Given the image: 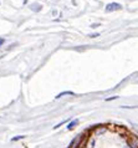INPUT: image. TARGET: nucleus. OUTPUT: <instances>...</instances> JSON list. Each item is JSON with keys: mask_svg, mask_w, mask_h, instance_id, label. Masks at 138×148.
I'll return each mask as SVG.
<instances>
[{"mask_svg": "<svg viewBox=\"0 0 138 148\" xmlns=\"http://www.w3.org/2000/svg\"><path fill=\"white\" fill-rule=\"evenodd\" d=\"M24 138V136H16V137H14L11 141H19V139H23Z\"/></svg>", "mask_w": 138, "mask_h": 148, "instance_id": "obj_8", "label": "nucleus"}, {"mask_svg": "<svg viewBox=\"0 0 138 148\" xmlns=\"http://www.w3.org/2000/svg\"><path fill=\"white\" fill-rule=\"evenodd\" d=\"M128 146L131 148H138V138L136 136H132V137L128 139Z\"/></svg>", "mask_w": 138, "mask_h": 148, "instance_id": "obj_3", "label": "nucleus"}, {"mask_svg": "<svg viewBox=\"0 0 138 148\" xmlns=\"http://www.w3.org/2000/svg\"><path fill=\"white\" fill-rule=\"evenodd\" d=\"M117 96H112V97H109V98H106V101H113V100H117Z\"/></svg>", "mask_w": 138, "mask_h": 148, "instance_id": "obj_10", "label": "nucleus"}, {"mask_svg": "<svg viewBox=\"0 0 138 148\" xmlns=\"http://www.w3.org/2000/svg\"><path fill=\"white\" fill-rule=\"evenodd\" d=\"M74 92L72 91H64V92H61V93H59L57 96H56V100H57V98H61V97H64V96H74Z\"/></svg>", "mask_w": 138, "mask_h": 148, "instance_id": "obj_7", "label": "nucleus"}, {"mask_svg": "<svg viewBox=\"0 0 138 148\" xmlns=\"http://www.w3.org/2000/svg\"><path fill=\"white\" fill-rule=\"evenodd\" d=\"M122 9V5L118 3H109L106 5L105 8V10H106V13H112V11H116V10H121Z\"/></svg>", "mask_w": 138, "mask_h": 148, "instance_id": "obj_2", "label": "nucleus"}, {"mask_svg": "<svg viewBox=\"0 0 138 148\" xmlns=\"http://www.w3.org/2000/svg\"><path fill=\"white\" fill-rule=\"evenodd\" d=\"M30 9H31L32 11H36V13H39V11H41V10H42V5L34 3V4H31V5H30Z\"/></svg>", "mask_w": 138, "mask_h": 148, "instance_id": "obj_5", "label": "nucleus"}, {"mask_svg": "<svg viewBox=\"0 0 138 148\" xmlns=\"http://www.w3.org/2000/svg\"><path fill=\"white\" fill-rule=\"evenodd\" d=\"M106 131H107V127H105V126H101V127H96V130H95V136H100V134H103V133H106Z\"/></svg>", "mask_w": 138, "mask_h": 148, "instance_id": "obj_4", "label": "nucleus"}, {"mask_svg": "<svg viewBox=\"0 0 138 148\" xmlns=\"http://www.w3.org/2000/svg\"><path fill=\"white\" fill-rule=\"evenodd\" d=\"M26 1H27V0H24V4H26Z\"/></svg>", "mask_w": 138, "mask_h": 148, "instance_id": "obj_16", "label": "nucleus"}, {"mask_svg": "<svg viewBox=\"0 0 138 148\" xmlns=\"http://www.w3.org/2000/svg\"><path fill=\"white\" fill-rule=\"evenodd\" d=\"M83 142H85L83 134H79V136H76V137L71 141V143H70V146H68V148H82Z\"/></svg>", "mask_w": 138, "mask_h": 148, "instance_id": "obj_1", "label": "nucleus"}, {"mask_svg": "<svg viewBox=\"0 0 138 148\" xmlns=\"http://www.w3.org/2000/svg\"><path fill=\"white\" fill-rule=\"evenodd\" d=\"M121 108H136V106H121Z\"/></svg>", "mask_w": 138, "mask_h": 148, "instance_id": "obj_11", "label": "nucleus"}, {"mask_svg": "<svg viewBox=\"0 0 138 148\" xmlns=\"http://www.w3.org/2000/svg\"><path fill=\"white\" fill-rule=\"evenodd\" d=\"M3 44H4V39H0V46H1Z\"/></svg>", "mask_w": 138, "mask_h": 148, "instance_id": "obj_14", "label": "nucleus"}, {"mask_svg": "<svg viewBox=\"0 0 138 148\" xmlns=\"http://www.w3.org/2000/svg\"><path fill=\"white\" fill-rule=\"evenodd\" d=\"M123 148H131V147H129V146H128V145H126V146H124V147H123Z\"/></svg>", "mask_w": 138, "mask_h": 148, "instance_id": "obj_15", "label": "nucleus"}, {"mask_svg": "<svg viewBox=\"0 0 138 148\" xmlns=\"http://www.w3.org/2000/svg\"><path fill=\"white\" fill-rule=\"evenodd\" d=\"M65 123H66V121H62V122H60L59 125H56V126L54 127V128H55V130H56V128H59V127H61L62 125H65Z\"/></svg>", "mask_w": 138, "mask_h": 148, "instance_id": "obj_9", "label": "nucleus"}, {"mask_svg": "<svg viewBox=\"0 0 138 148\" xmlns=\"http://www.w3.org/2000/svg\"><path fill=\"white\" fill-rule=\"evenodd\" d=\"M77 125H79V120H72V121L67 125V130H68V131H72Z\"/></svg>", "mask_w": 138, "mask_h": 148, "instance_id": "obj_6", "label": "nucleus"}, {"mask_svg": "<svg viewBox=\"0 0 138 148\" xmlns=\"http://www.w3.org/2000/svg\"><path fill=\"white\" fill-rule=\"evenodd\" d=\"M97 36H100L98 32H96V34H91V35H90V38H97Z\"/></svg>", "mask_w": 138, "mask_h": 148, "instance_id": "obj_12", "label": "nucleus"}, {"mask_svg": "<svg viewBox=\"0 0 138 148\" xmlns=\"http://www.w3.org/2000/svg\"><path fill=\"white\" fill-rule=\"evenodd\" d=\"M97 26H100V24H92L91 27H97Z\"/></svg>", "mask_w": 138, "mask_h": 148, "instance_id": "obj_13", "label": "nucleus"}]
</instances>
